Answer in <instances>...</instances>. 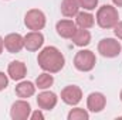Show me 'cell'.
Returning <instances> with one entry per match:
<instances>
[{"label": "cell", "instance_id": "10", "mask_svg": "<svg viewBox=\"0 0 122 120\" xmlns=\"http://www.w3.org/2000/svg\"><path fill=\"white\" fill-rule=\"evenodd\" d=\"M57 102H58L57 95L50 90H44V92L38 93V96H37V105L43 110H53L57 106Z\"/></svg>", "mask_w": 122, "mask_h": 120}, {"label": "cell", "instance_id": "22", "mask_svg": "<svg viewBox=\"0 0 122 120\" xmlns=\"http://www.w3.org/2000/svg\"><path fill=\"white\" fill-rule=\"evenodd\" d=\"M30 120H44V115H43V109L34 110L30 115Z\"/></svg>", "mask_w": 122, "mask_h": 120}, {"label": "cell", "instance_id": "27", "mask_svg": "<svg viewBox=\"0 0 122 120\" xmlns=\"http://www.w3.org/2000/svg\"><path fill=\"white\" fill-rule=\"evenodd\" d=\"M121 119H122V116H121Z\"/></svg>", "mask_w": 122, "mask_h": 120}, {"label": "cell", "instance_id": "25", "mask_svg": "<svg viewBox=\"0 0 122 120\" xmlns=\"http://www.w3.org/2000/svg\"><path fill=\"white\" fill-rule=\"evenodd\" d=\"M3 48H4V40L0 37V54L3 52Z\"/></svg>", "mask_w": 122, "mask_h": 120}, {"label": "cell", "instance_id": "24", "mask_svg": "<svg viewBox=\"0 0 122 120\" xmlns=\"http://www.w3.org/2000/svg\"><path fill=\"white\" fill-rule=\"evenodd\" d=\"M112 3H114V6H117V7H122V0H112Z\"/></svg>", "mask_w": 122, "mask_h": 120}, {"label": "cell", "instance_id": "12", "mask_svg": "<svg viewBox=\"0 0 122 120\" xmlns=\"http://www.w3.org/2000/svg\"><path fill=\"white\" fill-rule=\"evenodd\" d=\"M7 75L13 81H23L27 75V66L21 61H11L7 66Z\"/></svg>", "mask_w": 122, "mask_h": 120}, {"label": "cell", "instance_id": "19", "mask_svg": "<svg viewBox=\"0 0 122 120\" xmlns=\"http://www.w3.org/2000/svg\"><path fill=\"white\" fill-rule=\"evenodd\" d=\"M67 119L68 120H88L90 119V113L85 109L75 107V109L70 110V113L67 115Z\"/></svg>", "mask_w": 122, "mask_h": 120}, {"label": "cell", "instance_id": "6", "mask_svg": "<svg viewBox=\"0 0 122 120\" xmlns=\"http://www.w3.org/2000/svg\"><path fill=\"white\" fill-rule=\"evenodd\" d=\"M30 115H31V106L26 99L16 100L11 105L10 117L13 120H27L30 119Z\"/></svg>", "mask_w": 122, "mask_h": 120}, {"label": "cell", "instance_id": "2", "mask_svg": "<svg viewBox=\"0 0 122 120\" xmlns=\"http://www.w3.org/2000/svg\"><path fill=\"white\" fill-rule=\"evenodd\" d=\"M95 18H97V24L101 28L109 30V28H114V26L119 21V14H118L117 7L111 4H105L98 9Z\"/></svg>", "mask_w": 122, "mask_h": 120}, {"label": "cell", "instance_id": "17", "mask_svg": "<svg viewBox=\"0 0 122 120\" xmlns=\"http://www.w3.org/2000/svg\"><path fill=\"white\" fill-rule=\"evenodd\" d=\"M75 24L80 28H91L95 24V17L92 16L90 11H78V14L75 16Z\"/></svg>", "mask_w": 122, "mask_h": 120}, {"label": "cell", "instance_id": "18", "mask_svg": "<svg viewBox=\"0 0 122 120\" xmlns=\"http://www.w3.org/2000/svg\"><path fill=\"white\" fill-rule=\"evenodd\" d=\"M53 83H54L53 75L50 72H46V71L43 74H40L37 76V79H36V88H38V89H41V90H46V89H48V88H51Z\"/></svg>", "mask_w": 122, "mask_h": 120}, {"label": "cell", "instance_id": "1", "mask_svg": "<svg viewBox=\"0 0 122 120\" xmlns=\"http://www.w3.org/2000/svg\"><path fill=\"white\" fill-rule=\"evenodd\" d=\"M37 62L43 71L50 72V74H57L64 68L65 58L57 47L50 45V47H44L38 52Z\"/></svg>", "mask_w": 122, "mask_h": 120}, {"label": "cell", "instance_id": "20", "mask_svg": "<svg viewBox=\"0 0 122 120\" xmlns=\"http://www.w3.org/2000/svg\"><path fill=\"white\" fill-rule=\"evenodd\" d=\"M78 3H80V7H82L87 11L95 10V7L98 6V0H78Z\"/></svg>", "mask_w": 122, "mask_h": 120}, {"label": "cell", "instance_id": "13", "mask_svg": "<svg viewBox=\"0 0 122 120\" xmlns=\"http://www.w3.org/2000/svg\"><path fill=\"white\" fill-rule=\"evenodd\" d=\"M56 30H57V34L62 38H71L77 30V24L72 20H67V18L60 20L56 24Z\"/></svg>", "mask_w": 122, "mask_h": 120}, {"label": "cell", "instance_id": "11", "mask_svg": "<svg viewBox=\"0 0 122 120\" xmlns=\"http://www.w3.org/2000/svg\"><path fill=\"white\" fill-rule=\"evenodd\" d=\"M44 44V35L40 31H30L24 35V48L27 51H38Z\"/></svg>", "mask_w": 122, "mask_h": 120}, {"label": "cell", "instance_id": "8", "mask_svg": "<svg viewBox=\"0 0 122 120\" xmlns=\"http://www.w3.org/2000/svg\"><path fill=\"white\" fill-rule=\"evenodd\" d=\"M3 40H4V48L10 54H17L24 48V37L19 32L7 34Z\"/></svg>", "mask_w": 122, "mask_h": 120}, {"label": "cell", "instance_id": "23", "mask_svg": "<svg viewBox=\"0 0 122 120\" xmlns=\"http://www.w3.org/2000/svg\"><path fill=\"white\" fill-rule=\"evenodd\" d=\"M114 34H115L119 40H122V21H118V23L114 26Z\"/></svg>", "mask_w": 122, "mask_h": 120}, {"label": "cell", "instance_id": "3", "mask_svg": "<svg viewBox=\"0 0 122 120\" xmlns=\"http://www.w3.org/2000/svg\"><path fill=\"white\" fill-rule=\"evenodd\" d=\"M97 64V57L90 50H81L74 57V66L81 72H90Z\"/></svg>", "mask_w": 122, "mask_h": 120}, {"label": "cell", "instance_id": "21", "mask_svg": "<svg viewBox=\"0 0 122 120\" xmlns=\"http://www.w3.org/2000/svg\"><path fill=\"white\" fill-rule=\"evenodd\" d=\"M9 85V76L4 72H0V92L4 90Z\"/></svg>", "mask_w": 122, "mask_h": 120}, {"label": "cell", "instance_id": "7", "mask_svg": "<svg viewBox=\"0 0 122 120\" xmlns=\"http://www.w3.org/2000/svg\"><path fill=\"white\" fill-rule=\"evenodd\" d=\"M81 99H82V90L75 85H68L61 90V100L65 105L75 106L81 102Z\"/></svg>", "mask_w": 122, "mask_h": 120}, {"label": "cell", "instance_id": "4", "mask_svg": "<svg viewBox=\"0 0 122 120\" xmlns=\"http://www.w3.org/2000/svg\"><path fill=\"white\" fill-rule=\"evenodd\" d=\"M46 14L38 9H31L24 16V24L31 31H40L46 27Z\"/></svg>", "mask_w": 122, "mask_h": 120}, {"label": "cell", "instance_id": "14", "mask_svg": "<svg viewBox=\"0 0 122 120\" xmlns=\"http://www.w3.org/2000/svg\"><path fill=\"white\" fill-rule=\"evenodd\" d=\"M14 92L20 99H29L36 93V85L30 81H20L16 85Z\"/></svg>", "mask_w": 122, "mask_h": 120}, {"label": "cell", "instance_id": "16", "mask_svg": "<svg viewBox=\"0 0 122 120\" xmlns=\"http://www.w3.org/2000/svg\"><path fill=\"white\" fill-rule=\"evenodd\" d=\"M71 40H72V42L77 45V47H87V45H90V42H91V32L87 30V28H77L75 32H74V35L71 37Z\"/></svg>", "mask_w": 122, "mask_h": 120}, {"label": "cell", "instance_id": "9", "mask_svg": "<svg viewBox=\"0 0 122 120\" xmlns=\"http://www.w3.org/2000/svg\"><path fill=\"white\" fill-rule=\"evenodd\" d=\"M107 106V97L101 92H92L87 97V109L92 113H99Z\"/></svg>", "mask_w": 122, "mask_h": 120}, {"label": "cell", "instance_id": "26", "mask_svg": "<svg viewBox=\"0 0 122 120\" xmlns=\"http://www.w3.org/2000/svg\"><path fill=\"white\" fill-rule=\"evenodd\" d=\"M119 99H121V102H122V90H121V93H119Z\"/></svg>", "mask_w": 122, "mask_h": 120}, {"label": "cell", "instance_id": "15", "mask_svg": "<svg viewBox=\"0 0 122 120\" xmlns=\"http://www.w3.org/2000/svg\"><path fill=\"white\" fill-rule=\"evenodd\" d=\"M60 9L64 17L72 18L80 11V3H78V0H62Z\"/></svg>", "mask_w": 122, "mask_h": 120}, {"label": "cell", "instance_id": "5", "mask_svg": "<svg viewBox=\"0 0 122 120\" xmlns=\"http://www.w3.org/2000/svg\"><path fill=\"white\" fill-rule=\"evenodd\" d=\"M121 42L115 38H102L98 42V52L105 58H115L121 54Z\"/></svg>", "mask_w": 122, "mask_h": 120}]
</instances>
